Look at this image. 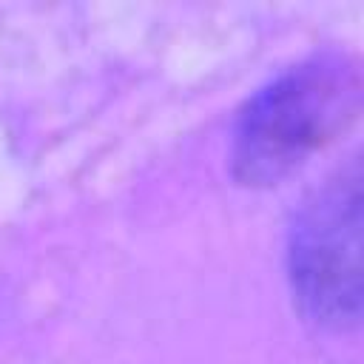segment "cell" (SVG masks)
<instances>
[{"mask_svg": "<svg viewBox=\"0 0 364 364\" xmlns=\"http://www.w3.org/2000/svg\"><path fill=\"white\" fill-rule=\"evenodd\" d=\"M358 80L341 63H310L262 91L236 134V176L270 185L301 165L355 114Z\"/></svg>", "mask_w": 364, "mask_h": 364, "instance_id": "6da1fadb", "label": "cell"}, {"mask_svg": "<svg viewBox=\"0 0 364 364\" xmlns=\"http://www.w3.org/2000/svg\"><path fill=\"white\" fill-rule=\"evenodd\" d=\"M293 284L318 321L358 316V179L327 188L293 233Z\"/></svg>", "mask_w": 364, "mask_h": 364, "instance_id": "7a4b0ae2", "label": "cell"}]
</instances>
